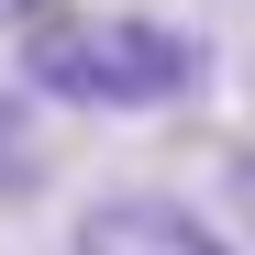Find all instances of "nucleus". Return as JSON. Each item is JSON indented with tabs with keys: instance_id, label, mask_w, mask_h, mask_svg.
<instances>
[{
	"instance_id": "nucleus-1",
	"label": "nucleus",
	"mask_w": 255,
	"mask_h": 255,
	"mask_svg": "<svg viewBox=\"0 0 255 255\" xmlns=\"http://www.w3.org/2000/svg\"><path fill=\"white\" fill-rule=\"evenodd\" d=\"M211 78L200 33L144 22V11H33L22 22V89L67 111H166Z\"/></svg>"
},
{
	"instance_id": "nucleus-2",
	"label": "nucleus",
	"mask_w": 255,
	"mask_h": 255,
	"mask_svg": "<svg viewBox=\"0 0 255 255\" xmlns=\"http://www.w3.org/2000/svg\"><path fill=\"white\" fill-rule=\"evenodd\" d=\"M78 255H233V233H211L166 189H111L78 211Z\"/></svg>"
},
{
	"instance_id": "nucleus-3",
	"label": "nucleus",
	"mask_w": 255,
	"mask_h": 255,
	"mask_svg": "<svg viewBox=\"0 0 255 255\" xmlns=\"http://www.w3.org/2000/svg\"><path fill=\"white\" fill-rule=\"evenodd\" d=\"M33 178H45V144H33V111L0 89V200H22Z\"/></svg>"
},
{
	"instance_id": "nucleus-4",
	"label": "nucleus",
	"mask_w": 255,
	"mask_h": 255,
	"mask_svg": "<svg viewBox=\"0 0 255 255\" xmlns=\"http://www.w3.org/2000/svg\"><path fill=\"white\" fill-rule=\"evenodd\" d=\"M222 200H233V222H244V244H255V144L222 166Z\"/></svg>"
}]
</instances>
